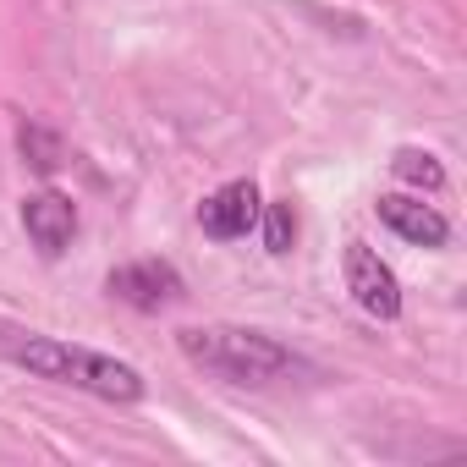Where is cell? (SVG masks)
<instances>
[{
	"label": "cell",
	"mask_w": 467,
	"mask_h": 467,
	"mask_svg": "<svg viewBox=\"0 0 467 467\" xmlns=\"http://www.w3.org/2000/svg\"><path fill=\"white\" fill-rule=\"evenodd\" d=\"M341 270H347V292H352V303L368 314V319H379V325H396L401 319V281H396V270L368 248V243H347L341 248Z\"/></svg>",
	"instance_id": "obj_2"
},
{
	"label": "cell",
	"mask_w": 467,
	"mask_h": 467,
	"mask_svg": "<svg viewBox=\"0 0 467 467\" xmlns=\"http://www.w3.org/2000/svg\"><path fill=\"white\" fill-rule=\"evenodd\" d=\"M374 214H379L385 231H396L412 248H445L451 243V220L434 203H423V192H379Z\"/></svg>",
	"instance_id": "obj_6"
},
{
	"label": "cell",
	"mask_w": 467,
	"mask_h": 467,
	"mask_svg": "<svg viewBox=\"0 0 467 467\" xmlns=\"http://www.w3.org/2000/svg\"><path fill=\"white\" fill-rule=\"evenodd\" d=\"M259 209H265L259 182L254 176H237V182L214 187L198 203V231H203L209 243H237V237H248V231L259 225Z\"/></svg>",
	"instance_id": "obj_4"
},
{
	"label": "cell",
	"mask_w": 467,
	"mask_h": 467,
	"mask_svg": "<svg viewBox=\"0 0 467 467\" xmlns=\"http://www.w3.org/2000/svg\"><path fill=\"white\" fill-rule=\"evenodd\" d=\"M390 171H396V182L412 187V192H440V187H445V165H440L429 149H396V154H390Z\"/></svg>",
	"instance_id": "obj_10"
},
{
	"label": "cell",
	"mask_w": 467,
	"mask_h": 467,
	"mask_svg": "<svg viewBox=\"0 0 467 467\" xmlns=\"http://www.w3.org/2000/svg\"><path fill=\"white\" fill-rule=\"evenodd\" d=\"M259 237H265V254L270 259H286L292 248H297V203L292 198H265V209H259Z\"/></svg>",
	"instance_id": "obj_9"
},
{
	"label": "cell",
	"mask_w": 467,
	"mask_h": 467,
	"mask_svg": "<svg viewBox=\"0 0 467 467\" xmlns=\"http://www.w3.org/2000/svg\"><path fill=\"white\" fill-rule=\"evenodd\" d=\"M105 292L116 303L138 308V314H160V308L187 297V281H182V270L171 259H132V265H116L105 275Z\"/></svg>",
	"instance_id": "obj_3"
},
{
	"label": "cell",
	"mask_w": 467,
	"mask_h": 467,
	"mask_svg": "<svg viewBox=\"0 0 467 467\" xmlns=\"http://www.w3.org/2000/svg\"><path fill=\"white\" fill-rule=\"evenodd\" d=\"M23 231L45 259H61L78 237V203L61 187H39V192L23 198Z\"/></svg>",
	"instance_id": "obj_7"
},
{
	"label": "cell",
	"mask_w": 467,
	"mask_h": 467,
	"mask_svg": "<svg viewBox=\"0 0 467 467\" xmlns=\"http://www.w3.org/2000/svg\"><path fill=\"white\" fill-rule=\"evenodd\" d=\"M67 385H78V390H88V396H99V401H116V407H132V401H143V390H149L132 363H121V358H110V352H88V347H72Z\"/></svg>",
	"instance_id": "obj_5"
},
{
	"label": "cell",
	"mask_w": 467,
	"mask_h": 467,
	"mask_svg": "<svg viewBox=\"0 0 467 467\" xmlns=\"http://www.w3.org/2000/svg\"><path fill=\"white\" fill-rule=\"evenodd\" d=\"M176 352L225 385H270L297 363L292 347H281L275 336L248 330V325H187V330H176Z\"/></svg>",
	"instance_id": "obj_1"
},
{
	"label": "cell",
	"mask_w": 467,
	"mask_h": 467,
	"mask_svg": "<svg viewBox=\"0 0 467 467\" xmlns=\"http://www.w3.org/2000/svg\"><path fill=\"white\" fill-rule=\"evenodd\" d=\"M17 154H23V165H34L39 176H56V171L67 165V143H61V132L45 127V121H34V116L17 127Z\"/></svg>",
	"instance_id": "obj_8"
}]
</instances>
